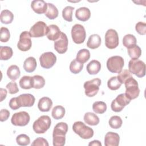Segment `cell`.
I'll use <instances>...</instances> for the list:
<instances>
[{"label": "cell", "mask_w": 146, "mask_h": 146, "mask_svg": "<svg viewBox=\"0 0 146 146\" xmlns=\"http://www.w3.org/2000/svg\"><path fill=\"white\" fill-rule=\"evenodd\" d=\"M33 79L30 76H23L19 80L20 87L25 90H29L33 88Z\"/></svg>", "instance_id": "32"}, {"label": "cell", "mask_w": 146, "mask_h": 146, "mask_svg": "<svg viewBox=\"0 0 146 146\" xmlns=\"http://www.w3.org/2000/svg\"><path fill=\"white\" fill-rule=\"evenodd\" d=\"M59 11L56 7L51 3H47V9L45 15L50 19H54L58 16Z\"/></svg>", "instance_id": "27"}, {"label": "cell", "mask_w": 146, "mask_h": 146, "mask_svg": "<svg viewBox=\"0 0 146 146\" xmlns=\"http://www.w3.org/2000/svg\"><path fill=\"white\" fill-rule=\"evenodd\" d=\"M135 30L140 35H145L146 34V24L143 22H139L135 25Z\"/></svg>", "instance_id": "44"}, {"label": "cell", "mask_w": 146, "mask_h": 146, "mask_svg": "<svg viewBox=\"0 0 146 146\" xmlns=\"http://www.w3.org/2000/svg\"><path fill=\"white\" fill-rule=\"evenodd\" d=\"M30 117L26 111H20L13 114L11 119L12 124L15 126H25L30 121Z\"/></svg>", "instance_id": "12"}, {"label": "cell", "mask_w": 146, "mask_h": 146, "mask_svg": "<svg viewBox=\"0 0 146 146\" xmlns=\"http://www.w3.org/2000/svg\"><path fill=\"white\" fill-rule=\"evenodd\" d=\"M6 88L8 90L9 93L10 94H15L19 91L17 84L15 82H10L6 85Z\"/></svg>", "instance_id": "45"}, {"label": "cell", "mask_w": 146, "mask_h": 146, "mask_svg": "<svg viewBox=\"0 0 146 146\" xmlns=\"http://www.w3.org/2000/svg\"><path fill=\"white\" fill-rule=\"evenodd\" d=\"M0 92H1V100L0 102H2L3 99H5L7 95V90L5 88H0Z\"/></svg>", "instance_id": "48"}, {"label": "cell", "mask_w": 146, "mask_h": 146, "mask_svg": "<svg viewBox=\"0 0 146 146\" xmlns=\"http://www.w3.org/2000/svg\"><path fill=\"white\" fill-rule=\"evenodd\" d=\"M128 70L138 78H143L145 75V64L139 59H131L128 63Z\"/></svg>", "instance_id": "6"}, {"label": "cell", "mask_w": 146, "mask_h": 146, "mask_svg": "<svg viewBox=\"0 0 146 146\" xmlns=\"http://www.w3.org/2000/svg\"><path fill=\"white\" fill-rule=\"evenodd\" d=\"M88 145L91 146V145H96V146H102V143L99 141V140H93L92 141H91L90 143H89Z\"/></svg>", "instance_id": "49"}, {"label": "cell", "mask_w": 146, "mask_h": 146, "mask_svg": "<svg viewBox=\"0 0 146 146\" xmlns=\"http://www.w3.org/2000/svg\"><path fill=\"white\" fill-rule=\"evenodd\" d=\"M36 66L37 63L36 59L33 56H30L26 58L23 63V68L27 72H32L34 71Z\"/></svg>", "instance_id": "24"}, {"label": "cell", "mask_w": 146, "mask_h": 146, "mask_svg": "<svg viewBox=\"0 0 146 146\" xmlns=\"http://www.w3.org/2000/svg\"><path fill=\"white\" fill-rule=\"evenodd\" d=\"M120 136L117 133L107 132L104 137V145L106 146H117L119 144Z\"/></svg>", "instance_id": "18"}, {"label": "cell", "mask_w": 146, "mask_h": 146, "mask_svg": "<svg viewBox=\"0 0 146 146\" xmlns=\"http://www.w3.org/2000/svg\"><path fill=\"white\" fill-rule=\"evenodd\" d=\"M102 81L99 78H94L88 81H86L83 85L85 89V94L88 97H93L96 95L99 90Z\"/></svg>", "instance_id": "8"}, {"label": "cell", "mask_w": 146, "mask_h": 146, "mask_svg": "<svg viewBox=\"0 0 146 146\" xmlns=\"http://www.w3.org/2000/svg\"><path fill=\"white\" fill-rule=\"evenodd\" d=\"M71 36L74 43L76 44H81L84 42L86 33L83 26L80 24L74 25L71 29Z\"/></svg>", "instance_id": "10"}, {"label": "cell", "mask_w": 146, "mask_h": 146, "mask_svg": "<svg viewBox=\"0 0 146 146\" xmlns=\"http://www.w3.org/2000/svg\"><path fill=\"white\" fill-rule=\"evenodd\" d=\"M65 108L62 106H55L51 112V115L53 118L56 120L61 119L65 115Z\"/></svg>", "instance_id": "33"}, {"label": "cell", "mask_w": 146, "mask_h": 146, "mask_svg": "<svg viewBox=\"0 0 146 146\" xmlns=\"http://www.w3.org/2000/svg\"><path fill=\"white\" fill-rule=\"evenodd\" d=\"M86 69L89 74L96 75L101 69V63L98 60H92L87 64Z\"/></svg>", "instance_id": "23"}, {"label": "cell", "mask_w": 146, "mask_h": 146, "mask_svg": "<svg viewBox=\"0 0 146 146\" xmlns=\"http://www.w3.org/2000/svg\"><path fill=\"white\" fill-rule=\"evenodd\" d=\"M69 68L72 73L77 74L82 70L83 68V64L80 63L76 59H75L71 62Z\"/></svg>", "instance_id": "36"}, {"label": "cell", "mask_w": 146, "mask_h": 146, "mask_svg": "<svg viewBox=\"0 0 146 146\" xmlns=\"http://www.w3.org/2000/svg\"><path fill=\"white\" fill-rule=\"evenodd\" d=\"M100 36L96 34L91 35L87 42V46L88 48L91 49H95L98 48L101 44Z\"/></svg>", "instance_id": "22"}, {"label": "cell", "mask_w": 146, "mask_h": 146, "mask_svg": "<svg viewBox=\"0 0 146 146\" xmlns=\"http://www.w3.org/2000/svg\"><path fill=\"white\" fill-rule=\"evenodd\" d=\"M13 54L12 48L9 46L0 47V59L1 60H7L10 59Z\"/></svg>", "instance_id": "29"}, {"label": "cell", "mask_w": 146, "mask_h": 146, "mask_svg": "<svg viewBox=\"0 0 146 146\" xmlns=\"http://www.w3.org/2000/svg\"><path fill=\"white\" fill-rule=\"evenodd\" d=\"M51 123V120L48 116L42 115L34 122L33 129L38 134L44 133L49 129Z\"/></svg>", "instance_id": "4"}, {"label": "cell", "mask_w": 146, "mask_h": 146, "mask_svg": "<svg viewBox=\"0 0 146 146\" xmlns=\"http://www.w3.org/2000/svg\"><path fill=\"white\" fill-rule=\"evenodd\" d=\"M131 100L125 94H120L112 100L111 104V110L116 112H120L130 103Z\"/></svg>", "instance_id": "9"}, {"label": "cell", "mask_w": 146, "mask_h": 146, "mask_svg": "<svg viewBox=\"0 0 146 146\" xmlns=\"http://www.w3.org/2000/svg\"><path fill=\"white\" fill-rule=\"evenodd\" d=\"M108 123L110 126L113 129H118L122 125L123 121L121 118L119 116H112L110 117Z\"/></svg>", "instance_id": "37"}, {"label": "cell", "mask_w": 146, "mask_h": 146, "mask_svg": "<svg viewBox=\"0 0 146 146\" xmlns=\"http://www.w3.org/2000/svg\"><path fill=\"white\" fill-rule=\"evenodd\" d=\"M68 38L65 33L62 32L60 37L54 42V48L59 54L65 53L68 48Z\"/></svg>", "instance_id": "16"}, {"label": "cell", "mask_w": 146, "mask_h": 146, "mask_svg": "<svg viewBox=\"0 0 146 146\" xmlns=\"http://www.w3.org/2000/svg\"><path fill=\"white\" fill-rule=\"evenodd\" d=\"M31 7L36 14H45L47 9V3L43 0H34L31 3Z\"/></svg>", "instance_id": "17"}, {"label": "cell", "mask_w": 146, "mask_h": 146, "mask_svg": "<svg viewBox=\"0 0 146 146\" xmlns=\"http://www.w3.org/2000/svg\"><path fill=\"white\" fill-rule=\"evenodd\" d=\"M1 33V41L2 42H7L9 41L10 37V33L9 30L5 27H2L0 30Z\"/></svg>", "instance_id": "43"}, {"label": "cell", "mask_w": 146, "mask_h": 146, "mask_svg": "<svg viewBox=\"0 0 146 146\" xmlns=\"http://www.w3.org/2000/svg\"><path fill=\"white\" fill-rule=\"evenodd\" d=\"M127 52L132 59H138L141 55V50L137 44L128 48Z\"/></svg>", "instance_id": "30"}, {"label": "cell", "mask_w": 146, "mask_h": 146, "mask_svg": "<svg viewBox=\"0 0 146 146\" xmlns=\"http://www.w3.org/2000/svg\"><path fill=\"white\" fill-rule=\"evenodd\" d=\"M73 131L81 138L88 139L94 136V130L80 121H75L72 125Z\"/></svg>", "instance_id": "3"}, {"label": "cell", "mask_w": 146, "mask_h": 146, "mask_svg": "<svg viewBox=\"0 0 146 146\" xmlns=\"http://www.w3.org/2000/svg\"><path fill=\"white\" fill-rule=\"evenodd\" d=\"M76 18L81 21L85 22L88 20L91 17V11L86 7H81L75 11Z\"/></svg>", "instance_id": "21"}, {"label": "cell", "mask_w": 146, "mask_h": 146, "mask_svg": "<svg viewBox=\"0 0 146 146\" xmlns=\"http://www.w3.org/2000/svg\"><path fill=\"white\" fill-rule=\"evenodd\" d=\"M74 7L71 6L65 7L62 10V17L63 19L68 22L72 21V13Z\"/></svg>", "instance_id": "39"}, {"label": "cell", "mask_w": 146, "mask_h": 146, "mask_svg": "<svg viewBox=\"0 0 146 146\" xmlns=\"http://www.w3.org/2000/svg\"><path fill=\"white\" fill-rule=\"evenodd\" d=\"M14 19V14L9 10H3L1 13L0 20L3 24H10Z\"/></svg>", "instance_id": "28"}, {"label": "cell", "mask_w": 146, "mask_h": 146, "mask_svg": "<svg viewBox=\"0 0 146 146\" xmlns=\"http://www.w3.org/2000/svg\"><path fill=\"white\" fill-rule=\"evenodd\" d=\"M107 104L102 101H97L93 103L92 110L96 113L102 114L107 110Z\"/></svg>", "instance_id": "34"}, {"label": "cell", "mask_w": 146, "mask_h": 146, "mask_svg": "<svg viewBox=\"0 0 146 146\" xmlns=\"http://www.w3.org/2000/svg\"><path fill=\"white\" fill-rule=\"evenodd\" d=\"M90 58V52L88 50L83 48L80 50L76 55V59L81 63H84L89 60Z\"/></svg>", "instance_id": "31"}, {"label": "cell", "mask_w": 146, "mask_h": 146, "mask_svg": "<svg viewBox=\"0 0 146 146\" xmlns=\"http://www.w3.org/2000/svg\"><path fill=\"white\" fill-rule=\"evenodd\" d=\"M39 62L42 67L48 69L51 68L56 63V56L52 52H46L40 56Z\"/></svg>", "instance_id": "14"}, {"label": "cell", "mask_w": 146, "mask_h": 146, "mask_svg": "<svg viewBox=\"0 0 146 146\" xmlns=\"http://www.w3.org/2000/svg\"><path fill=\"white\" fill-rule=\"evenodd\" d=\"M10 116V112L6 109H2L0 111V121H5L8 119Z\"/></svg>", "instance_id": "47"}, {"label": "cell", "mask_w": 146, "mask_h": 146, "mask_svg": "<svg viewBox=\"0 0 146 146\" xmlns=\"http://www.w3.org/2000/svg\"><path fill=\"white\" fill-rule=\"evenodd\" d=\"M33 88L35 89H40L44 87L45 84V80L43 76L39 75H36L33 76Z\"/></svg>", "instance_id": "38"}, {"label": "cell", "mask_w": 146, "mask_h": 146, "mask_svg": "<svg viewBox=\"0 0 146 146\" xmlns=\"http://www.w3.org/2000/svg\"><path fill=\"white\" fill-rule=\"evenodd\" d=\"M68 131V125L64 122H60L54 127L52 133L54 146H63L66 143V134Z\"/></svg>", "instance_id": "2"}, {"label": "cell", "mask_w": 146, "mask_h": 146, "mask_svg": "<svg viewBox=\"0 0 146 146\" xmlns=\"http://www.w3.org/2000/svg\"><path fill=\"white\" fill-rule=\"evenodd\" d=\"M119 43V36L117 31L112 29H108L105 34V44L110 49H113L117 47Z\"/></svg>", "instance_id": "11"}, {"label": "cell", "mask_w": 146, "mask_h": 146, "mask_svg": "<svg viewBox=\"0 0 146 146\" xmlns=\"http://www.w3.org/2000/svg\"><path fill=\"white\" fill-rule=\"evenodd\" d=\"M17 143L19 145H27L30 143V139L29 136L26 134H20L16 137Z\"/></svg>", "instance_id": "41"}, {"label": "cell", "mask_w": 146, "mask_h": 146, "mask_svg": "<svg viewBox=\"0 0 146 146\" xmlns=\"http://www.w3.org/2000/svg\"><path fill=\"white\" fill-rule=\"evenodd\" d=\"M83 119L84 122L90 125H96L100 121L99 117L91 112H86L84 115Z\"/></svg>", "instance_id": "25"}, {"label": "cell", "mask_w": 146, "mask_h": 146, "mask_svg": "<svg viewBox=\"0 0 146 146\" xmlns=\"http://www.w3.org/2000/svg\"><path fill=\"white\" fill-rule=\"evenodd\" d=\"M31 35L29 32L25 31L19 35V40L17 44L18 49L22 51H27L30 49L32 46Z\"/></svg>", "instance_id": "13"}, {"label": "cell", "mask_w": 146, "mask_h": 146, "mask_svg": "<svg viewBox=\"0 0 146 146\" xmlns=\"http://www.w3.org/2000/svg\"><path fill=\"white\" fill-rule=\"evenodd\" d=\"M52 106L51 99L47 96H44L39 100L38 108L42 112H48Z\"/></svg>", "instance_id": "20"}, {"label": "cell", "mask_w": 146, "mask_h": 146, "mask_svg": "<svg viewBox=\"0 0 146 146\" xmlns=\"http://www.w3.org/2000/svg\"><path fill=\"white\" fill-rule=\"evenodd\" d=\"M121 84L120 83L119 80L117 78V76H112L110 78L107 82L108 87L112 91L117 90L119 89Z\"/></svg>", "instance_id": "40"}, {"label": "cell", "mask_w": 146, "mask_h": 146, "mask_svg": "<svg viewBox=\"0 0 146 146\" xmlns=\"http://www.w3.org/2000/svg\"><path fill=\"white\" fill-rule=\"evenodd\" d=\"M7 75L11 80H16L21 75V71L18 66L14 64L11 65L7 70Z\"/></svg>", "instance_id": "26"}, {"label": "cell", "mask_w": 146, "mask_h": 146, "mask_svg": "<svg viewBox=\"0 0 146 146\" xmlns=\"http://www.w3.org/2000/svg\"><path fill=\"white\" fill-rule=\"evenodd\" d=\"M123 44L128 48L136 44V38L132 34H127L123 38Z\"/></svg>", "instance_id": "35"}, {"label": "cell", "mask_w": 146, "mask_h": 146, "mask_svg": "<svg viewBox=\"0 0 146 146\" xmlns=\"http://www.w3.org/2000/svg\"><path fill=\"white\" fill-rule=\"evenodd\" d=\"M131 76H132L131 73L129 71V70L125 69V70H121V71L119 73L118 75L117 76V78L120 82V83L121 84H123V83H124V82L127 79H128Z\"/></svg>", "instance_id": "42"}, {"label": "cell", "mask_w": 146, "mask_h": 146, "mask_svg": "<svg viewBox=\"0 0 146 146\" xmlns=\"http://www.w3.org/2000/svg\"><path fill=\"white\" fill-rule=\"evenodd\" d=\"M35 97L30 94H23L19 96L13 98L10 100L9 107L13 110H16L21 107H32L35 103Z\"/></svg>", "instance_id": "1"}, {"label": "cell", "mask_w": 146, "mask_h": 146, "mask_svg": "<svg viewBox=\"0 0 146 146\" xmlns=\"http://www.w3.org/2000/svg\"><path fill=\"white\" fill-rule=\"evenodd\" d=\"M125 87V95L130 99H134L137 98L140 94L137 82L132 77L127 79L124 82Z\"/></svg>", "instance_id": "5"}, {"label": "cell", "mask_w": 146, "mask_h": 146, "mask_svg": "<svg viewBox=\"0 0 146 146\" xmlns=\"http://www.w3.org/2000/svg\"><path fill=\"white\" fill-rule=\"evenodd\" d=\"M124 65V60L120 56H112L107 61V68L112 73H119Z\"/></svg>", "instance_id": "7"}, {"label": "cell", "mask_w": 146, "mask_h": 146, "mask_svg": "<svg viewBox=\"0 0 146 146\" xmlns=\"http://www.w3.org/2000/svg\"><path fill=\"white\" fill-rule=\"evenodd\" d=\"M47 30V26L46 23L43 21H38L30 28L29 33L31 37L39 38L46 35Z\"/></svg>", "instance_id": "15"}, {"label": "cell", "mask_w": 146, "mask_h": 146, "mask_svg": "<svg viewBox=\"0 0 146 146\" xmlns=\"http://www.w3.org/2000/svg\"><path fill=\"white\" fill-rule=\"evenodd\" d=\"M48 143L46 139L43 137H38L35 139L31 143V146H37V145H43V146H48Z\"/></svg>", "instance_id": "46"}, {"label": "cell", "mask_w": 146, "mask_h": 146, "mask_svg": "<svg viewBox=\"0 0 146 146\" xmlns=\"http://www.w3.org/2000/svg\"><path fill=\"white\" fill-rule=\"evenodd\" d=\"M61 31L56 25H50L47 26L46 36L50 40H56L61 35Z\"/></svg>", "instance_id": "19"}]
</instances>
